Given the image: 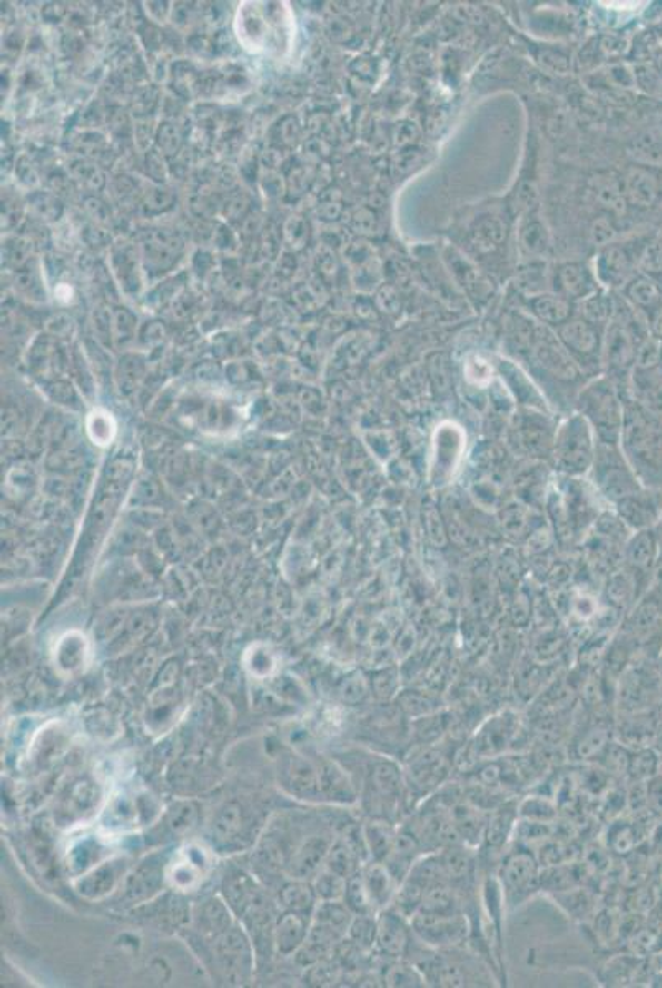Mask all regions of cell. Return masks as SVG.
<instances>
[{
  "instance_id": "obj_1",
  "label": "cell",
  "mask_w": 662,
  "mask_h": 988,
  "mask_svg": "<svg viewBox=\"0 0 662 988\" xmlns=\"http://www.w3.org/2000/svg\"><path fill=\"white\" fill-rule=\"evenodd\" d=\"M407 785L412 804L424 803L447 785L453 768V758L437 745H412L402 759Z\"/></svg>"
},
{
  "instance_id": "obj_2",
  "label": "cell",
  "mask_w": 662,
  "mask_h": 988,
  "mask_svg": "<svg viewBox=\"0 0 662 988\" xmlns=\"http://www.w3.org/2000/svg\"><path fill=\"white\" fill-rule=\"evenodd\" d=\"M542 864L529 848H514L503 856L498 866V883L503 901L514 909L540 892Z\"/></svg>"
},
{
  "instance_id": "obj_3",
  "label": "cell",
  "mask_w": 662,
  "mask_h": 988,
  "mask_svg": "<svg viewBox=\"0 0 662 988\" xmlns=\"http://www.w3.org/2000/svg\"><path fill=\"white\" fill-rule=\"evenodd\" d=\"M552 449L560 471L567 475H582L592 467L597 451L592 425L583 415H574L557 430Z\"/></svg>"
},
{
  "instance_id": "obj_4",
  "label": "cell",
  "mask_w": 662,
  "mask_h": 988,
  "mask_svg": "<svg viewBox=\"0 0 662 988\" xmlns=\"http://www.w3.org/2000/svg\"><path fill=\"white\" fill-rule=\"evenodd\" d=\"M410 926L422 944L437 951H457L469 935V916L465 913L432 914L419 911L410 919Z\"/></svg>"
},
{
  "instance_id": "obj_5",
  "label": "cell",
  "mask_w": 662,
  "mask_h": 988,
  "mask_svg": "<svg viewBox=\"0 0 662 988\" xmlns=\"http://www.w3.org/2000/svg\"><path fill=\"white\" fill-rule=\"evenodd\" d=\"M521 733V718L511 710H503L486 720L469 741V753L479 759L501 758L504 751Z\"/></svg>"
},
{
  "instance_id": "obj_6",
  "label": "cell",
  "mask_w": 662,
  "mask_h": 988,
  "mask_svg": "<svg viewBox=\"0 0 662 988\" xmlns=\"http://www.w3.org/2000/svg\"><path fill=\"white\" fill-rule=\"evenodd\" d=\"M582 414L588 424L593 425L595 432L600 437V443L613 445L618 437L619 429H623V417L618 402L609 388H595L583 394Z\"/></svg>"
},
{
  "instance_id": "obj_7",
  "label": "cell",
  "mask_w": 662,
  "mask_h": 988,
  "mask_svg": "<svg viewBox=\"0 0 662 988\" xmlns=\"http://www.w3.org/2000/svg\"><path fill=\"white\" fill-rule=\"evenodd\" d=\"M415 935L410 921L392 908L378 913V934L374 949L384 959H407Z\"/></svg>"
},
{
  "instance_id": "obj_8",
  "label": "cell",
  "mask_w": 662,
  "mask_h": 988,
  "mask_svg": "<svg viewBox=\"0 0 662 988\" xmlns=\"http://www.w3.org/2000/svg\"><path fill=\"white\" fill-rule=\"evenodd\" d=\"M214 953L220 962L221 971L226 973L228 979L241 983L249 975L252 965L251 949L246 935L238 927H230L216 937Z\"/></svg>"
},
{
  "instance_id": "obj_9",
  "label": "cell",
  "mask_w": 662,
  "mask_h": 988,
  "mask_svg": "<svg viewBox=\"0 0 662 988\" xmlns=\"http://www.w3.org/2000/svg\"><path fill=\"white\" fill-rule=\"evenodd\" d=\"M465 435L451 422L441 424L433 441V483L441 486L453 477L463 453Z\"/></svg>"
},
{
  "instance_id": "obj_10",
  "label": "cell",
  "mask_w": 662,
  "mask_h": 988,
  "mask_svg": "<svg viewBox=\"0 0 662 988\" xmlns=\"http://www.w3.org/2000/svg\"><path fill=\"white\" fill-rule=\"evenodd\" d=\"M317 766L321 799L341 805H350L360 799L358 787L343 766L331 759H320Z\"/></svg>"
},
{
  "instance_id": "obj_11",
  "label": "cell",
  "mask_w": 662,
  "mask_h": 988,
  "mask_svg": "<svg viewBox=\"0 0 662 988\" xmlns=\"http://www.w3.org/2000/svg\"><path fill=\"white\" fill-rule=\"evenodd\" d=\"M519 821L518 803H501L491 809L486 821L485 835L479 847L488 852H501L508 840L514 835V830Z\"/></svg>"
},
{
  "instance_id": "obj_12",
  "label": "cell",
  "mask_w": 662,
  "mask_h": 988,
  "mask_svg": "<svg viewBox=\"0 0 662 988\" xmlns=\"http://www.w3.org/2000/svg\"><path fill=\"white\" fill-rule=\"evenodd\" d=\"M361 876L376 913L389 908L399 890L398 878L382 862H368L361 866Z\"/></svg>"
},
{
  "instance_id": "obj_13",
  "label": "cell",
  "mask_w": 662,
  "mask_h": 988,
  "mask_svg": "<svg viewBox=\"0 0 662 988\" xmlns=\"http://www.w3.org/2000/svg\"><path fill=\"white\" fill-rule=\"evenodd\" d=\"M449 809H450L451 821L459 832L461 842L469 847H479L483 842L486 821H488V815L483 814V809L465 797L461 801L449 804Z\"/></svg>"
},
{
  "instance_id": "obj_14",
  "label": "cell",
  "mask_w": 662,
  "mask_h": 988,
  "mask_svg": "<svg viewBox=\"0 0 662 988\" xmlns=\"http://www.w3.org/2000/svg\"><path fill=\"white\" fill-rule=\"evenodd\" d=\"M124 870L125 862L123 858L101 862L96 866H93V870L89 874L81 876L78 883H76V890L88 900L104 898L107 893L114 890L115 884L124 874Z\"/></svg>"
},
{
  "instance_id": "obj_15",
  "label": "cell",
  "mask_w": 662,
  "mask_h": 988,
  "mask_svg": "<svg viewBox=\"0 0 662 988\" xmlns=\"http://www.w3.org/2000/svg\"><path fill=\"white\" fill-rule=\"evenodd\" d=\"M331 844H333L331 840L320 837V835H313L309 840H305L291 856L293 878L307 880L310 876H317L321 872V868H325Z\"/></svg>"
},
{
  "instance_id": "obj_16",
  "label": "cell",
  "mask_w": 662,
  "mask_h": 988,
  "mask_svg": "<svg viewBox=\"0 0 662 988\" xmlns=\"http://www.w3.org/2000/svg\"><path fill=\"white\" fill-rule=\"evenodd\" d=\"M613 736V726L605 720H595L585 725L572 741V755L580 761L600 759Z\"/></svg>"
},
{
  "instance_id": "obj_17",
  "label": "cell",
  "mask_w": 662,
  "mask_h": 988,
  "mask_svg": "<svg viewBox=\"0 0 662 988\" xmlns=\"http://www.w3.org/2000/svg\"><path fill=\"white\" fill-rule=\"evenodd\" d=\"M88 639L78 631H70L60 637L54 649V666L64 676L84 671L88 666Z\"/></svg>"
},
{
  "instance_id": "obj_18",
  "label": "cell",
  "mask_w": 662,
  "mask_h": 988,
  "mask_svg": "<svg viewBox=\"0 0 662 988\" xmlns=\"http://www.w3.org/2000/svg\"><path fill=\"white\" fill-rule=\"evenodd\" d=\"M287 785L291 787V795L301 799H318L321 797L320 793V776L318 766L310 763L309 759L301 756H291L287 771Z\"/></svg>"
},
{
  "instance_id": "obj_19",
  "label": "cell",
  "mask_w": 662,
  "mask_h": 988,
  "mask_svg": "<svg viewBox=\"0 0 662 988\" xmlns=\"http://www.w3.org/2000/svg\"><path fill=\"white\" fill-rule=\"evenodd\" d=\"M354 914L343 900L320 901L313 911V926L323 929L338 941L346 937Z\"/></svg>"
},
{
  "instance_id": "obj_20",
  "label": "cell",
  "mask_w": 662,
  "mask_h": 988,
  "mask_svg": "<svg viewBox=\"0 0 662 988\" xmlns=\"http://www.w3.org/2000/svg\"><path fill=\"white\" fill-rule=\"evenodd\" d=\"M398 825L399 824H392V822L371 819L362 827L371 860L382 862V864L388 860L396 845Z\"/></svg>"
},
{
  "instance_id": "obj_21",
  "label": "cell",
  "mask_w": 662,
  "mask_h": 988,
  "mask_svg": "<svg viewBox=\"0 0 662 988\" xmlns=\"http://www.w3.org/2000/svg\"><path fill=\"white\" fill-rule=\"evenodd\" d=\"M224 894L231 908L239 914H248L262 900V894L259 892L256 883L249 878L248 874L238 872L231 874L224 882Z\"/></svg>"
},
{
  "instance_id": "obj_22",
  "label": "cell",
  "mask_w": 662,
  "mask_h": 988,
  "mask_svg": "<svg viewBox=\"0 0 662 988\" xmlns=\"http://www.w3.org/2000/svg\"><path fill=\"white\" fill-rule=\"evenodd\" d=\"M450 718L443 710L409 720V743L412 745H437L449 732Z\"/></svg>"
},
{
  "instance_id": "obj_23",
  "label": "cell",
  "mask_w": 662,
  "mask_h": 988,
  "mask_svg": "<svg viewBox=\"0 0 662 988\" xmlns=\"http://www.w3.org/2000/svg\"><path fill=\"white\" fill-rule=\"evenodd\" d=\"M309 935L307 923L299 913H289L282 916L275 927V947L279 953L291 955L301 949Z\"/></svg>"
},
{
  "instance_id": "obj_24",
  "label": "cell",
  "mask_w": 662,
  "mask_h": 988,
  "mask_svg": "<svg viewBox=\"0 0 662 988\" xmlns=\"http://www.w3.org/2000/svg\"><path fill=\"white\" fill-rule=\"evenodd\" d=\"M202 850L203 848H186L185 858L172 866L170 878L180 890H190V888H193L196 883L200 882V878L203 874V868L206 866V864H204L206 862L204 860V852H202Z\"/></svg>"
},
{
  "instance_id": "obj_25",
  "label": "cell",
  "mask_w": 662,
  "mask_h": 988,
  "mask_svg": "<svg viewBox=\"0 0 662 988\" xmlns=\"http://www.w3.org/2000/svg\"><path fill=\"white\" fill-rule=\"evenodd\" d=\"M518 440L522 449H526L529 453L546 451L552 443L548 424L538 419L536 414L521 417L518 424Z\"/></svg>"
},
{
  "instance_id": "obj_26",
  "label": "cell",
  "mask_w": 662,
  "mask_h": 988,
  "mask_svg": "<svg viewBox=\"0 0 662 988\" xmlns=\"http://www.w3.org/2000/svg\"><path fill=\"white\" fill-rule=\"evenodd\" d=\"M362 864H362L361 858L354 852V848L348 844V840L345 837H340L330 847L325 868L335 872V874H341L345 878H351L354 874H360Z\"/></svg>"
},
{
  "instance_id": "obj_27",
  "label": "cell",
  "mask_w": 662,
  "mask_h": 988,
  "mask_svg": "<svg viewBox=\"0 0 662 988\" xmlns=\"http://www.w3.org/2000/svg\"><path fill=\"white\" fill-rule=\"evenodd\" d=\"M244 817H246V812L241 804L236 801L224 804L212 819V835L218 840H231L236 837L244 827Z\"/></svg>"
},
{
  "instance_id": "obj_28",
  "label": "cell",
  "mask_w": 662,
  "mask_h": 988,
  "mask_svg": "<svg viewBox=\"0 0 662 988\" xmlns=\"http://www.w3.org/2000/svg\"><path fill=\"white\" fill-rule=\"evenodd\" d=\"M317 898L315 888L310 886L309 883H303V880L283 886L282 893H281V900H282L283 904L293 913H299V914L313 913L317 908V903H315Z\"/></svg>"
},
{
  "instance_id": "obj_29",
  "label": "cell",
  "mask_w": 662,
  "mask_h": 988,
  "mask_svg": "<svg viewBox=\"0 0 662 988\" xmlns=\"http://www.w3.org/2000/svg\"><path fill=\"white\" fill-rule=\"evenodd\" d=\"M378 934V914H356L346 937L361 953L374 951Z\"/></svg>"
},
{
  "instance_id": "obj_30",
  "label": "cell",
  "mask_w": 662,
  "mask_h": 988,
  "mask_svg": "<svg viewBox=\"0 0 662 988\" xmlns=\"http://www.w3.org/2000/svg\"><path fill=\"white\" fill-rule=\"evenodd\" d=\"M162 883V870L157 862H143L137 868V872L127 882V893L135 898L151 896V893L157 892Z\"/></svg>"
},
{
  "instance_id": "obj_31",
  "label": "cell",
  "mask_w": 662,
  "mask_h": 988,
  "mask_svg": "<svg viewBox=\"0 0 662 988\" xmlns=\"http://www.w3.org/2000/svg\"><path fill=\"white\" fill-rule=\"evenodd\" d=\"M396 704H398L399 710L406 715L409 720H414L419 716H424V715L433 714V712L440 710V706H435L433 698L429 694L420 692V690H402V692H399Z\"/></svg>"
},
{
  "instance_id": "obj_32",
  "label": "cell",
  "mask_w": 662,
  "mask_h": 988,
  "mask_svg": "<svg viewBox=\"0 0 662 988\" xmlns=\"http://www.w3.org/2000/svg\"><path fill=\"white\" fill-rule=\"evenodd\" d=\"M103 854V847L99 845L97 840H89L84 838L81 840L80 844H76L74 847L71 848L70 854H68V866L71 868V872L74 874H80V872H86L89 866H96L97 864H101L99 860Z\"/></svg>"
},
{
  "instance_id": "obj_33",
  "label": "cell",
  "mask_w": 662,
  "mask_h": 988,
  "mask_svg": "<svg viewBox=\"0 0 662 988\" xmlns=\"http://www.w3.org/2000/svg\"><path fill=\"white\" fill-rule=\"evenodd\" d=\"M343 901H345L346 906L351 909L354 916L356 914H378L376 909L372 906L371 898L368 894L364 882H362L361 870H360V874L348 878Z\"/></svg>"
},
{
  "instance_id": "obj_34",
  "label": "cell",
  "mask_w": 662,
  "mask_h": 988,
  "mask_svg": "<svg viewBox=\"0 0 662 988\" xmlns=\"http://www.w3.org/2000/svg\"><path fill=\"white\" fill-rule=\"evenodd\" d=\"M657 763H659V759H657V755L653 750L637 748L633 753H629L627 775L636 783H643V781H647V779L656 776Z\"/></svg>"
},
{
  "instance_id": "obj_35",
  "label": "cell",
  "mask_w": 662,
  "mask_h": 988,
  "mask_svg": "<svg viewBox=\"0 0 662 988\" xmlns=\"http://www.w3.org/2000/svg\"><path fill=\"white\" fill-rule=\"evenodd\" d=\"M518 814L519 819L524 821L550 824L556 819L557 807L552 801L544 799L542 795H529L528 799L518 804Z\"/></svg>"
},
{
  "instance_id": "obj_36",
  "label": "cell",
  "mask_w": 662,
  "mask_h": 988,
  "mask_svg": "<svg viewBox=\"0 0 662 988\" xmlns=\"http://www.w3.org/2000/svg\"><path fill=\"white\" fill-rule=\"evenodd\" d=\"M552 898L560 904V908L567 911L572 918H585L590 914L592 911V898L587 892H583L582 888L574 886V888H568L566 892L554 893Z\"/></svg>"
},
{
  "instance_id": "obj_37",
  "label": "cell",
  "mask_w": 662,
  "mask_h": 988,
  "mask_svg": "<svg viewBox=\"0 0 662 988\" xmlns=\"http://www.w3.org/2000/svg\"><path fill=\"white\" fill-rule=\"evenodd\" d=\"M346 883H348V878H345V876L335 874V872H331L328 868H323L315 876L313 888H315L318 898L321 901L343 900Z\"/></svg>"
},
{
  "instance_id": "obj_38",
  "label": "cell",
  "mask_w": 662,
  "mask_h": 988,
  "mask_svg": "<svg viewBox=\"0 0 662 988\" xmlns=\"http://www.w3.org/2000/svg\"><path fill=\"white\" fill-rule=\"evenodd\" d=\"M636 971L635 962L629 957L615 959L608 962L601 969V980L607 982V985H627L633 979V972Z\"/></svg>"
},
{
  "instance_id": "obj_39",
  "label": "cell",
  "mask_w": 662,
  "mask_h": 988,
  "mask_svg": "<svg viewBox=\"0 0 662 988\" xmlns=\"http://www.w3.org/2000/svg\"><path fill=\"white\" fill-rule=\"evenodd\" d=\"M400 677L398 674H394L392 671L380 672V676L376 679L372 680L371 692L376 696L380 702H389V700H396V697L400 692L399 684H400Z\"/></svg>"
},
{
  "instance_id": "obj_40",
  "label": "cell",
  "mask_w": 662,
  "mask_h": 988,
  "mask_svg": "<svg viewBox=\"0 0 662 988\" xmlns=\"http://www.w3.org/2000/svg\"><path fill=\"white\" fill-rule=\"evenodd\" d=\"M194 819H196V812L190 804H185L170 814V825L175 832H183L193 825Z\"/></svg>"
},
{
  "instance_id": "obj_41",
  "label": "cell",
  "mask_w": 662,
  "mask_h": 988,
  "mask_svg": "<svg viewBox=\"0 0 662 988\" xmlns=\"http://www.w3.org/2000/svg\"><path fill=\"white\" fill-rule=\"evenodd\" d=\"M248 667L252 674L262 677V676H267L272 671L274 659H272L271 654L265 653V651H256V653L252 654V659L249 662Z\"/></svg>"
},
{
  "instance_id": "obj_42",
  "label": "cell",
  "mask_w": 662,
  "mask_h": 988,
  "mask_svg": "<svg viewBox=\"0 0 662 988\" xmlns=\"http://www.w3.org/2000/svg\"><path fill=\"white\" fill-rule=\"evenodd\" d=\"M646 801L653 811L662 814V777H651L646 789Z\"/></svg>"
},
{
  "instance_id": "obj_43",
  "label": "cell",
  "mask_w": 662,
  "mask_h": 988,
  "mask_svg": "<svg viewBox=\"0 0 662 988\" xmlns=\"http://www.w3.org/2000/svg\"><path fill=\"white\" fill-rule=\"evenodd\" d=\"M109 420H111L109 417H101L99 412H97V414H93V422H94V424L91 425H93V427H99L96 433H93V439L96 440L94 443H99V445H107V443H111L113 433H109Z\"/></svg>"
},
{
  "instance_id": "obj_44",
  "label": "cell",
  "mask_w": 662,
  "mask_h": 988,
  "mask_svg": "<svg viewBox=\"0 0 662 988\" xmlns=\"http://www.w3.org/2000/svg\"><path fill=\"white\" fill-rule=\"evenodd\" d=\"M661 971H662V957H661Z\"/></svg>"
}]
</instances>
